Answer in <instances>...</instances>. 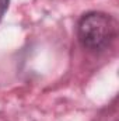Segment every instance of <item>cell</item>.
Here are the masks:
<instances>
[{"instance_id":"2","label":"cell","mask_w":119,"mask_h":121,"mask_svg":"<svg viewBox=\"0 0 119 121\" xmlns=\"http://www.w3.org/2000/svg\"><path fill=\"white\" fill-rule=\"evenodd\" d=\"M8 6H10V0H0V20L3 18L4 13L8 10Z\"/></svg>"},{"instance_id":"1","label":"cell","mask_w":119,"mask_h":121,"mask_svg":"<svg viewBox=\"0 0 119 121\" xmlns=\"http://www.w3.org/2000/svg\"><path fill=\"white\" fill-rule=\"evenodd\" d=\"M116 37L115 20L102 11H88L81 16L77 24V38L83 48L102 51L111 45Z\"/></svg>"}]
</instances>
